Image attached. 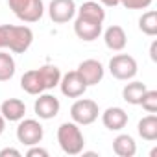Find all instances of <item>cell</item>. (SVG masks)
<instances>
[{"instance_id":"11","label":"cell","mask_w":157,"mask_h":157,"mask_svg":"<svg viewBox=\"0 0 157 157\" xmlns=\"http://www.w3.org/2000/svg\"><path fill=\"white\" fill-rule=\"evenodd\" d=\"M78 72H80V76L83 78V82L89 85H96L104 80V65L98 61V59H85L80 63V67H78Z\"/></svg>"},{"instance_id":"10","label":"cell","mask_w":157,"mask_h":157,"mask_svg":"<svg viewBox=\"0 0 157 157\" xmlns=\"http://www.w3.org/2000/svg\"><path fill=\"white\" fill-rule=\"evenodd\" d=\"M102 24L104 22H96V21H91V19H85V17H80L74 21V33L80 37L82 41H94L100 37L102 33Z\"/></svg>"},{"instance_id":"21","label":"cell","mask_w":157,"mask_h":157,"mask_svg":"<svg viewBox=\"0 0 157 157\" xmlns=\"http://www.w3.org/2000/svg\"><path fill=\"white\" fill-rule=\"evenodd\" d=\"M139 28L142 33L153 37L157 35V13L155 11H146L142 13V17L139 19Z\"/></svg>"},{"instance_id":"16","label":"cell","mask_w":157,"mask_h":157,"mask_svg":"<svg viewBox=\"0 0 157 157\" xmlns=\"http://www.w3.org/2000/svg\"><path fill=\"white\" fill-rule=\"evenodd\" d=\"M113 150L120 157H133L137 153V144H135V140H133L131 135L122 133V135H118L113 140Z\"/></svg>"},{"instance_id":"15","label":"cell","mask_w":157,"mask_h":157,"mask_svg":"<svg viewBox=\"0 0 157 157\" xmlns=\"http://www.w3.org/2000/svg\"><path fill=\"white\" fill-rule=\"evenodd\" d=\"M104 41H105V46L113 52H120L126 48L128 44V37H126V32L122 26H109L105 32H104Z\"/></svg>"},{"instance_id":"26","label":"cell","mask_w":157,"mask_h":157,"mask_svg":"<svg viewBox=\"0 0 157 157\" xmlns=\"http://www.w3.org/2000/svg\"><path fill=\"white\" fill-rule=\"evenodd\" d=\"M150 57H151V61H157V41H153L150 46Z\"/></svg>"},{"instance_id":"19","label":"cell","mask_w":157,"mask_h":157,"mask_svg":"<svg viewBox=\"0 0 157 157\" xmlns=\"http://www.w3.org/2000/svg\"><path fill=\"white\" fill-rule=\"evenodd\" d=\"M144 93H146V85L142 82H131L122 89V98L131 105H139Z\"/></svg>"},{"instance_id":"12","label":"cell","mask_w":157,"mask_h":157,"mask_svg":"<svg viewBox=\"0 0 157 157\" xmlns=\"http://www.w3.org/2000/svg\"><path fill=\"white\" fill-rule=\"evenodd\" d=\"M59 109H61V104H59V100H57L56 96H52V94H43V93H41L39 98H37L35 104H33L35 115H37L39 118H43V120H50V118L57 117Z\"/></svg>"},{"instance_id":"27","label":"cell","mask_w":157,"mask_h":157,"mask_svg":"<svg viewBox=\"0 0 157 157\" xmlns=\"http://www.w3.org/2000/svg\"><path fill=\"white\" fill-rule=\"evenodd\" d=\"M100 2H102L104 6H107V8H115V6L120 4V0H100Z\"/></svg>"},{"instance_id":"13","label":"cell","mask_w":157,"mask_h":157,"mask_svg":"<svg viewBox=\"0 0 157 157\" xmlns=\"http://www.w3.org/2000/svg\"><path fill=\"white\" fill-rule=\"evenodd\" d=\"M102 122L111 131H120L128 124V113L122 107H107L102 113Z\"/></svg>"},{"instance_id":"28","label":"cell","mask_w":157,"mask_h":157,"mask_svg":"<svg viewBox=\"0 0 157 157\" xmlns=\"http://www.w3.org/2000/svg\"><path fill=\"white\" fill-rule=\"evenodd\" d=\"M4 129H6V118H4L2 115H0V135L4 133Z\"/></svg>"},{"instance_id":"6","label":"cell","mask_w":157,"mask_h":157,"mask_svg":"<svg viewBox=\"0 0 157 157\" xmlns=\"http://www.w3.org/2000/svg\"><path fill=\"white\" fill-rule=\"evenodd\" d=\"M98 104L94 100L89 98H82V100H76L70 107V117L72 122H76L78 126H89L98 118Z\"/></svg>"},{"instance_id":"23","label":"cell","mask_w":157,"mask_h":157,"mask_svg":"<svg viewBox=\"0 0 157 157\" xmlns=\"http://www.w3.org/2000/svg\"><path fill=\"white\" fill-rule=\"evenodd\" d=\"M126 10H146L151 6V0H120Z\"/></svg>"},{"instance_id":"5","label":"cell","mask_w":157,"mask_h":157,"mask_svg":"<svg viewBox=\"0 0 157 157\" xmlns=\"http://www.w3.org/2000/svg\"><path fill=\"white\" fill-rule=\"evenodd\" d=\"M137 70H139V67H137V61L133 56L118 54V56H113L109 61V72L117 80H122V82L133 80L137 76Z\"/></svg>"},{"instance_id":"14","label":"cell","mask_w":157,"mask_h":157,"mask_svg":"<svg viewBox=\"0 0 157 157\" xmlns=\"http://www.w3.org/2000/svg\"><path fill=\"white\" fill-rule=\"evenodd\" d=\"M0 115L10 122H19L26 115V105L19 98H8V100L2 102V105H0Z\"/></svg>"},{"instance_id":"4","label":"cell","mask_w":157,"mask_h":157,"mask_svg":"<svg viewBox=\"0 0 157 157\" xmlns=\"http://www.w3.org/2000/svg\"><path fill=\"white\" fill-rule=\"evenodd\" d=\"M8 6L19 21L28 24L41 21L44 15L43 0H8Z\"/></svg>"},{"instance_id":"3","label":"cell","mask_w":157,"mask_h":157,"mask_svg":"<svg viewBox=\"0 0 157 157\" xmlns=\"http://www.w3.org/2000/svg\"><path fill=\"white\" fill-rule=\"evenodd\" d=\"M57 142L67 155H78L83 151L85 137L76 122H63L57 128Z\"/></svg>"},{"instance_id":"2","label":"cell","mask_w":157,"mask_h":157,"mask_svg":"<svg viewBox=\"0 0 157 157\" xmlns=\"http://www.w3.org/2000/svg\"><path fill=\"white\" fill-rule=\"evenodd\" d=\"M33 43V32L28 26H0V48H10L15 54H24Z\"/></svg>"},{"instance_id":"8","label":"cell","mask_w":157,"mask_h":157,"mask_svg":"<svg viewBox=\"0 0 157 157\" xmlns=\"http://www.w3.org/2000/svg\"><path fill=\"white\" fill-rule=\"evenodd\" d=\"M59 87H61V93L68 98H80L87 91V83L83 82V78L80 76L78 70H70L65 76H61Z\"/></svg>"},{"instance_id":"1","label":"cell","mask_w":157,"mask_h":157,"mask_svg":"<svg viewBox=\"0 0 157 157\" xmlns=\"http://www.w3.org/2000/svg\"><path fill=\"white\" fill-rule=\"evenodd\" d=\"M61 70L56 65H43L41 68H33L22 74L21 87L28 94H41L48 89H54L59 85Z\"/></svg>"},{"instance_id":"25","label":"cell","mask_w":157,"mask_h":157,"mask_svg":"<svg viewBox=\"0 0 157 157\" xmlns=\"http://www.w3.org/2000/svg\"><path fill=\"white\" fill-rule=\"evenodd\" d=\"M8 155L21 157V151H19V150H15V148H4V150H0V157H8Z\"/></svg>"},{"instance_id":"18","label":"cell","mask_w":157,"mask_h":157,"mask_svg":"<svg viewBox=\"0 0 157 157\" xmlns=\"http://www.w3.org/2000/svg\"><path fill=\"white\" fill-rule=\"evenodd\" d=\"M137 131L139 135L144 139V140H155L157 139V117L151 113L148 117H144L142 120H139V126H137Z\"/></svg>"},{"instance_id":"24","label":"cell","mask_w":157,"mask_h":157,"mask_svg":"<svg viewBox=\"0 0 157 157\" xmlns=\"http://www.w3.org/2000/svg\"><path fill=\"white\" fill-rule=\"evenodd\" d=\"M26 155H28V157H48V151H46L44 148H37V144H35V146H32V148L26 151Z\"/></svg>"},{"instance_id":"22","label":"cell","mask_w":157,"mask_h":157,"mask_svg":"<svg viewBox=\"0 0 157 157\" xmlns=\"http://www.w3.org/2000/svg\"><path fill=\"white\" fill-rule=\"evenodd\" d=\"M139 105H142V109L148 111V113H155L157 111V91H148L146 89Z\"/></svg>"},{"instance_id":"17","label":"cell","mask_w":157,"mask_h":157,"mask_svg":"<svg viewBox=\"0 0 157 157\" xmlns=\"http://www.w3.org/2000/svg\"><path fill=\"white\" fill-rule=\"evenodd\" d=\"M80 17H85V19H91V21H96V22H104L105 21V10L102 8V4L98 2H83L80 10H76Z\"/></svg>"},{"instance_id":"9","label":"cell","mask_w":157,"mask_h":157,"mask_svg":"<svg viewBox=\"0 0 157 157\" xmlns=\"http://www.w3.org/2000/svg\"><path fill=\"white\" fill-rule=\"evenodd\" d=\"M48 15L56 24H65L72 21L76 15L74 0H52L48 6Z\"/></svg>"},{"instance_id":"7","label":"cell","mask_w":157,"mask_h":157,"mask_svg":"<svg viewBox=\"0 0 157 157\" xmlns=\"http://www.w3.org/2000/svg\"><path fill=\"white\" fill-rule=\"evenodd\" d=\"M43 135H44V129L41 126V122H37L35 118H24V120H19V126H17V139L21 144L24 146H35L43 140Z\"/></svg>"},{"instance_id":"20","label":"cell","mask_w":157,"mask_h":157,"mask_svg":"<svg viewBox=\"0 0 157 157\" xmlns=\"http://www.w3.org/2000/svg\"><path fill=\"white\" fill-rule=\"evenodd\" d=\"M17 65L11 54L8 52H0V82H10L15 76Z\"/></svg>"}]
</instances>
